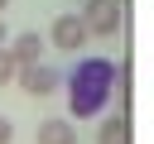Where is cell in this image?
<instances>
[{"instance_id":"obj_8","label":"cell","mask_w":154,"mask_h":144,"mask_svg":"<svg viewBox=\"0 0 154 144\" xmlns=\"http://www.w3.org/2000/svg\"><path fill=\"white\" fill-rule=\"evenodd\" d=\"M5 82H14V62H10V53L0 48V86H5Z\"/></svg>"},{"instance_id":"obj_1","label":"cell","mask_w":154,"mask_h":144,"mask_svg":"<svg viewBox=\"0 0 154 144\" xmlns=\"http://www.w3.org/2000/svg\"><path fill=\"white\" fill-rule=\"evenodd\" d=\"M116 91V62L111 58H77L67 77V110L72 120H96Z\"/></svg>"},{"instance_id":"obj_7","label":"cell","mask_w":154,"mask_h":144,"mask_svg":"<svg viewBox=\"0 0 154 144\" xmlns=\"http://www.w3.org/2000/svg\"><path fill=\"white\" fill-rule=\"evenodd\" d=\"M96 144H130V115H111L101 130H96Z\"/></svg>"},{"instance_id":"obj_12","label":"cell","mask_w":154,"mask_h":144,"mask_svg":"<svg viewBox=\"0 0 154 144\" xmlns=\"http://www.w3.org/2000/svg\"><path fill=\"white\" fill-rule=\"evenodd\" d=\"M116 5H125V0H116Z\"/></svg>"},{"instance_id":"obj_4","label":"cell","mask_w":154,"mask_h":144,"mask_svg":"<svg viewBox=\"0 0 154 144\" xmlns=\"http://www.w3.org/2000/svg\"><path fill=\"white\" fill-rule=\"evenodd\" d=\"M14 77H19V86H24L29 96H53V91H58V72L43 67V62H34V67H14Z\"/></svg>"},{"instance_id":"obj_11","label":"cell","mask_w":154,"mask_h":144,"mask_svg":"<svg viewBox=\"0 0 154 144\" xmlns=\"http://www.w3.org/2000/svg\"><path fill=\"white\" fill-rule=\"evenodd\" d=\"M5 5H10V0H0V10H5Z\"/></svg>"},{"instance_id":"obj_5","label":"cell","mask_w":154,"mask_h":144,"mask_svg":"<svg viewBox=\"0 0 154 144\" xmlns=\"http://www.w3.org/2000/svg\"><path fill=\"white\" fill-rule=\"evenodd\" d=\"M34 144H77V125H67V120L48 115V120H38V130H34Z\"/></svg>"},{"instance_id":"obj_10","label":"cell","mask_w":154,"mask_h":144,"mask_svg":"<svg viewBox=\"0 0 154 144\" xmlns=\"http://www.w3.org/2000/svg\"><path fill=\"white\" fill-rule=\"evenodd\" d=\"M5 38H10V29H5V14H0V48H5Z\"/></svg>"},{"instance_id":"obj_2","label":"cell","mask_w":154,"mask_h":144,"mask_svg":"<svg viewBox=\"0 0 154 144\" xmlns=\"http://www.w3.org/2000/svg\"><path fill=\"white\" fill-rule=\"evenodd\" d=\"M77 19H82L87 38H91V34H96V38H116V34H120V5H116V0H87Z\"/></svg>"},{"instance_id":"obj_9","label":"cell","mask_w":154,"mask_h":144,"mask_svg":"<svg viewBox=\"0 0 154 144\" xmlns=\"http://www.w3.org/2000/svg\"><path fill=\"white\" fill-rule=\"evenodd\" d=\"M10 139H14V125H10L5 115H0V144H10Z\"/></svg>"},{"instance_id":"obj_3","label":"cell","mask_w":154,"mask_h":144,"mask_svg":"<svg viewBox=\"0 0 154 144\" xmlns=\"http://www.w3.org/2000/svg\"><path fill=\"white\" fill-rule=\"evenodd\" d=\"M53 48H63V53L87 48V29H82L77 14H58V19H53Z\"/></svg>"},{"instance_id":"obj_6","label":"cell","mask_w":154,"mask_h":144,"mask_svg":"<svg viewBox=\"0 0 154 144\" xmlns=\"http://www.w3.org/2000/svg\"><path fill=\"white\" fill-rule=\"evenodd\" d=\"M5 53H10V62H14V67H34V62H38V53H43V38H38V34H19Z\"/></svg>"}]
</instances>
